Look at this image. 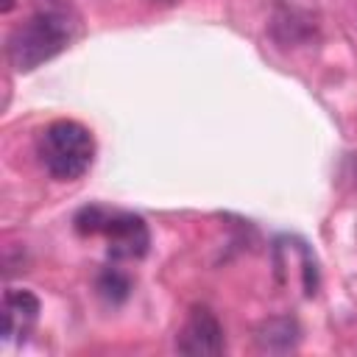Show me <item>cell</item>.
<instances>
[{
	"label": "cell",
	"instance_id": "cell-7",
	"mask_svg": "<svg viewBox=\"0 0 357 357\" xmlns=\"http://www.w3.org/2000/svg\"><path fill=\"white\" fill-rule=\"evenodd\" d=\"M98 293H100L106 301L120 304V301H126L128 293H131V279H128L123 271H117V268H106V271L98 276Z\"/></svg>",
	"mask_w": 357,
	"mask_h": 357
},
{
	"label": "cell",
	"instance_id": "cell-4",
	"mask_svg": "<svg viewBox=\"0 0 357 357\" xmlns=\"http://www.w3.org/2000/svg\"><path fill=\"white\" fill-rule=\"evenodd\" d=\"M176 349L187 357H215L226 349L223 326L209 307H192L176 335Z\"/></svg>",
	"mask_w": 357,
	"mask_h": 357
},
{
	"label": "cell",
	"instance_id": "cell-3",
	"mask_svg": "<svg viewBox=\"0 0 357 357\" xmlns=\"http://www.w3.org/2000/svg\"><path fill=\"white\" fill-rule=\"evenodd\" d=\"M75 231L84 237L100 234L109 245L112 259H139L148 254L151 234L139 215L109 212L103 206H84L75 215Z\"/></svg>",
	"mask_w": 357,
	"mask_h": 357
},
{
	"label": "cell",
	"instance_id": "cell-1",
	"mask_svg": "<svg viewBox=\"0 0 357 357\" xmlns=\"http://www.w3.org/2000/svg\"><path fill=\"white\" fill-rule=\"evenodd\" d=\"M70 45V22L61 11L42 8L17 25L6 42V56L17 73H31Z\"/></svg>",
	"mask_w": 357,
	"mask_h": 357
},
{
	"label": "cell",
	"instance_id": "cell-5",
	"mask_svg": "<svg viewBox=\"0 0 357 357\" xmlns=\"http://www.w3.org/2000/svg\"><path fill=\"white\" fill-rule=\"evenodd\" d=\"M39 318V298L31 290H6L3 293V337H25Z\"/></svg>",
	"mask_w": 357,
	"mask_h": 357
},
{
	"label": "cell",
	"instance_id": "cell-2",
	"mask_svg": "<svg viewBox=\"0 0 357 357\" xmlns=\"http://www.w3.org/2000/svg\"><path fill=\"white\" fill-rule=\"evenodd\" d=\"M39 162L45 170L59 181H75L81 178L95 156V139L89 128H84L75 120H53L36 142Z\"/></svg>",
	"mask_w": 357,
	"mask_h": 357
},
{
	"label": "cell",
	"instance_id": "cell-6",
	"mask_svg": "<svg viewBox=\"0 0 357 357\" xmlns=\"http://www.w3.org/2000/svg\"><path fill=\"white\" fill-rule=\"evenodd\" d=\"M298 324L290 315H279V318H268L259 329H257V346L262 351H290L298 343Z\"/></svg>",
	"mask_w": 357,
	"mask_h": 357
}]
</instances>
